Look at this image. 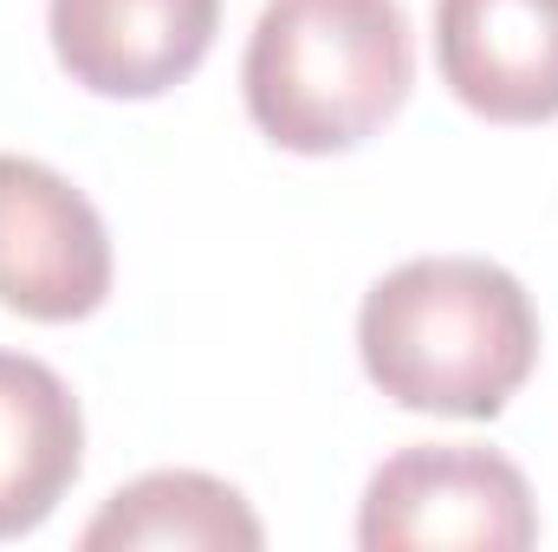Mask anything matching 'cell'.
<instances>
[{
	"label": "cell",
	"mask_w": 558,
	"mask_h": 552,
	"mask_svg": "<svg viewBox=\"0 0 558 552\" xmlns=\"http://www.w3.org/2000/svg\"><path fill=\"white\" fill-rule=\"evenodd\" d=\"M357 351L390 404L487 422L539 364V312L507 267L481 254H428L364 292Z\"/></svg>",
	"instance_id": "obj_1"
},
{
	"label": "cell",
	"mask_w": 558,
	"mask_h": 552,
	"mask_svg": "<svg viewBox=\"0 0 558 552\" xmlns=\"http://www.w3.org/2000/svg\"><path fill=\"white\" fill-rule=\"evenodd\" d=\"M416 79L410 20L397 0H267L247 39V111L299 156L377 137Z\"/></svg>",
	"instance_id": "obj_2"
},
{
	"label": "cell",
	"mask_w": 558,
	"mask_h": 552,
	"mask_svg": "<svg viewBox=\"0 0 558 552\" xmlns=\"http://www.w3.org/2000/svg\"><path fill=\"white\" fill-rule=\"evenodd\" d=\"M539 540L533 488L526 475L468 442H428L390 455L357 507V547L364 552H520Z\"/></svg>",
	"instance_id": "obj_3"
},
{
	"label": "cell",
	"mask_w": 558,
	"mask_h": 552,
	"mask_svg": "<svg viewBox=\"0 0 558 552\" xmlns=\"http://www.w3.org/2000/svg\"><path fill=\"white\" fill-rule=\"evenodd\" d=\"M111 299V235L46 163L0 156V305L39 325L92 319Z\"/></svg>",
	"instance_id": "obj_4"
},
{
	"label": "cell",
	"mask_w": 558,
	"mask_h": 552,
	"mask_svg": "<svg viewBox=\"0 0 558 552\" xmlns=\"http://www.w3.org/2000/svg\"><path fill=\"white\" fill-rule=\"evenodd\" d=\"M52 52L98 98H162L221 26V0H52Z\"/></svg>",
	"instance_id": "obj_5"
},
{
	"label": "cell",
	"mask_w": 558,
	"mask_h": 552,
	"mask_svg": "<svg viewBox=\"0 0 558 552\" xmlns=\"http://www.w3.org/2000/svg\"><path fill=\"white\" fill-rule=\"evenodd\" d=\"M441 85L487 124L558 118V0H435Z\"/></svg>",
	"instance_id": "obj_6"
},
{
	"label": "cell",
	"mask_w": 558,
	"mask_h": 552,
	"mask_svg": "<svg viewBox=\"0 0 558 552\" xmlns=\"http://www.w3.org/2000/svg\"><path fill=\"white\" fill-rule=\"evenodd\" d=\"M85 468V416L65 377L0 351V540L33 533Z\"/></svg>",
	"instance_id": "obj_7"
},
{
	"label": "cell",
	"mask_w": 558,
	"mask_h": 552,
	"mask_svg": "<svg viewBox=\"0 0 558 552\" xmlns=\"http://www.w3.org/2000/svg\"><path fill=\"white\" fill-rule=\"evenodd\" d=\"M267 540L254 507L215 481V475H195V468H162V475H143L131 488H118L105 501V514L85 527V547H202V552H254Z\"/></svg>",
	"instance_id": "obj_8"
}]
</instances>
